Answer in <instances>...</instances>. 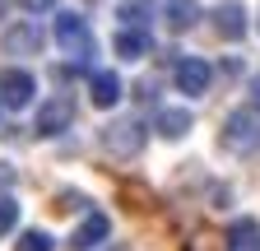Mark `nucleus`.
I'll list each match as a JSON object with an SVG mask.
<instances>
[{"mask_svg": "<svg viewBox=\"0 0 260 251\" xmlns=\"http://www.w3.org/2000/svg\"><path fill=\"white\" fill-rule=\"evenodd\" d=\"M0 47H5L10 56H32L42 47V33H38V23H19V28H10V33L0 38Z\"/></svg>", "mask_w": 260, "mask_h": 251, "instance_id": "10", "label": "nucleus"}, {"mask_svg": "<svg viewBox=\"0 0 260 251\" xmlns=\"http://www.w3.org/2000/svg\"><path fill=\"white\" fill-rule=\"evenodd\" d=\"M214 28H218V38L237 42L246 33V5H242V0H223V5L214 10Z\"/></svg>", "mask_w": 260, "mask_h": 251, "instance_id": "8", "label": "nucleus"}, {"mask_svg": "<svg viewBox=\"0 0 260 251\" xmlns=\"http://www.w3.org/2000/svg\"><path fill=\"white\" fill-rule=\"evenodd\" d=\"M14 251H56V242H51V233H42V228H28Z\"/></svg>", "mask_w": 260, "mask_h": 251, "instance_id": "16", "label": "nucleus"}, {"mask_svg": "<svg viewBox=\"0 0 260 251\" xmlns=\"http://www.w3.org/2000/svg\"><path fill=\"white\" fill-rule=\"evenodd\" d=\"M121 93H125V84H121L116 70H98V75L88 79V103H93V107H103V112L121 103Z\"/></svg>", "mask_w": 260, "mask_h": 251, "instance_id": "7", "label": "nucleus"}, {"mask_svg": "<svg viewBox=\"0 0 260 251\" xmlns=\"http://www.w3.org/2000/svg\"><path fill=\"white\" fill-rule=\"evenodd\" d=\"M223 251H260V224L255 218H237V224L228 228Z\"/></svg>", "mask_w": 260, "mask_h": 251, "instance_id": "12", "label": "nucleus"}, {"mask_svg": "<svg viewBox=\"0 0 260 251\" xmlns=\"http://www.w3.org/2000/svg\"><path fill=\"white\" fill-rule=\"evenodd\" d=\"M103 144H107L112 159H135V153L144 149V125L135 116H121V121H112L103 131Z\"/></svg>", "mask_w": 260, "mask_h": 251, "instance_id": "3", "label": "nucleus"}, {"mask_svg": "<svg viewBox=\"0 0 260 251\" xmlns=\"http://www.w3.org/2000/svg\"><path fill=\"white\" fill-rule=\"evenodd\" d=\"M255 144H260V112L255 107H237L233 116H228V125H223V149L246 153Z\"/></svg>", "mask_w": 260, "mask_h": 251, "instance_id": "2", "label": "nucleus"}, {"mask_svg": "<svg viewBox=\"0 0 260 251\" xmlns=\"http://www.w3.org/2000/svg\"><path fill=\"white\" fill-rule=\"evenodd\" d=\"M32 93H38V79L28 70H5L0 75V107H28Z\"/></svg>", "mask_w": 260, "mask_h": 251, "instance_id": "6", "label": "nucleus"}, {"mask_svg": "<svg viewBox=\"0 0 260 251\" xmlns=\"http://www.w3.org/2000/svg\"><path fill=\"white\" fill-rule=\"evenodd\" d=\"M107 237H112V218H107V214H88L84 224L75 228L70 246H75V251H93L98 242H107Z\"/></svg>", "mask_w": 260, "mask_h": 251, "instance_id": "9", "label": "nucleus"}, {"mask_svg": "<svg viewBox=\"0 0 260 251\" xmlns=\"http://www.w3.org/2000/svg\"><path fill=\"white\" fill-rule=\"evenodd\" d=\"M14 181H19V172H14L10 163H0V196H5V191H10V186H14Z\"/></svg>", "mask_w": 260, "mask_h": 251, "instance_id": "18", "label": "nucleus"}, {"mask_svg": "<svg viewBox=\"0 0 260 251\" xmlns=\"http://www.w3.org/2000/svg\"><path fill=\"white\" fill-rule=\"evenodd\" d=\"M172 79H177V88L186 93V98H200V93H209V84H214V70H209V60L186 56V60H177Z\"/></svg>", "mask_w": 260, "mask_h": 251, "instance_id": "4", "label": "nucleus"}, {"mask_svg": "<svg viewBox=\"0 0 260 251\" xmlns=\"http://www.w3.org/2000/svg\"><path fill=\"white\" fill-rule=\"evenodd\" d=\"M251 107H255V112H260V75H255V79H251Z\"/></svg>", "mask_w": 260, "mask_h": 251, "instance_id": "20", "label": "nucleus"}, {"mask_svg": "<svg viewBox=\"0 0 260 251\" xmlns=\"http://www.w3.org/2000/svg\"><path fill=\"white\" fill-rule=\"evenodd\" d=\"M56 0H19V10H28V14H38V10H51Z\"/></svg>", "mask_w": 260, "mask_h": 251, "instance_id": "19", "label": "nucleus"}, {"mask_svg": "<svg viewBox=\"0 0 260 251\" xmlns=\"http://www.w3.org/2000/svg\"><path fill=\"white\" fill-rule=\"evenodd\" d=\"M65 125H75V103H70V98H51V103H42V107H38V121H32V131H38L42 140L60 135Z\"/></svg>", "mask_w": 260, "mask_h": 251, "instance_id": "5", "label": "nucleus"}, {"mask_svg": "<svg viewBox=\"0 0 260 251\" xmlns=\"http://www.w3.org/2000/svg\"><path fill=\"white\" fill-rule=\"evenodd\" d=\"M144 51H153L149 28H121V33H116V56L121 60H140Z\"/></svg>", "mask_w": 260, "mask_h": 251, "instance_id": "11", "label": "nucleus"}, {"mask_svg": "<svg viewBox=\"0 0 260 251\" xmlns=\"http://www.w3.org/2000/svg\"><path fill=\"white\" fill-rule=\"evenodd\" d=\"M190 125H195V116H190L186 107H162V112H158V135H162V140L190 135Z\"/></svg>", "mask_w": 260, "mask_h": 251, "instance_id": "13", "label": "nucleus"}, {"mask_svg": "<svg viewBox=\"0 0 260 251\" xmlns=\"http://www.w3.org/2000/svg\"><path fill=\"white\" fill-rule=\"evenodd\" d=\"M168 23L177 28V33L195 28L200 23V0H168Z\"/></svg>", "mask_w": 260, "mask_h": 251, "instance_id": "14", "label": "nucleus"}, {"mask_svg": "<svg viewBox=\"0 0 260 251\" xmlns=\"http://www.w3.org/2000/svg\"><path fill=\"white\" fill-rule=\"evenodd\" d=\"M14 224H19V200H10V191H5L0 196V237H5Z\"/></svg>", "mask_w": 260, "mask_h": 251, "instance_id": "17", "label": "nucleus"}, {"mask_svg": "<svg viewBox=\"0 0 260 251\" xmlns=\"http://www.w3.org/2000/svg\"><path fill=\"white\" fill-rule=\"evenodd\" d=\"M56 42H60V51H70L75 60H84V56H93V28H88V19L84 14H56Z\"/></svg>", "mask_w": 260, "mask_h": 251, "instance_id": "1", "label": "nucleus"}, {"mask_svg": "<svg viewBox=\"0 0 260 251\" xmlns=\"http://www.w3.org/2000/svg\"><path fill=\"white\" fill-rule=\"evenodd\" d=\"M116 19H121L125 28H149V19H153V0H121V5H116Z\"/></svg>", "mask_w": 260, "mask_h": 251, "instance_id": "15", "label": "nucleus"}]
</instances>
